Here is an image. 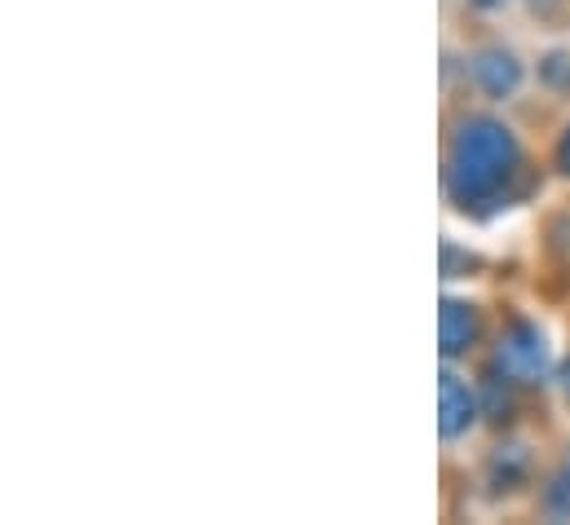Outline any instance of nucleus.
<instances>
[{
    "mask_svg": "<svg viewBox=\"0 0 570 525\" xmlns=\"http://www.w3.org/2000/svg\"><path fill=\"white\" fill-rule=\"evenodd\" d=\"M522 168L518 137L491 116L464 120L451 141V164H446V190L451 199L469 208H491L509 195L513 177Z\"/></svg>",
    "mask_w": 570,
    "mask_h": 525,
    "instance_id": "obj_1",
    "label": "nucleus"
},
{
    "mask_svg": "<svg viewBox=\"0 0 570 525\" xmlns=\"http://www.w3.org/2000/svg\"><path fill=\"white\" fill-rule=\"evenodd\" d=\"M500 363L513 380H540L549 367V345L535 323H513L500 340Z\"/></svg>",
    "mask_w": 570,
    "mask_h": 525,
    "instance_id": "obj_2",
    "label": "nucleus"
},
{
    "mask_svg": "<svg viewBox=\"0 0 570 525\" xmlns=\"http://www.w3.org/2000/svg\"><path fill=\"white\" fill-rule=\"evenodd\" d=\"M482 336V314L469 305V300H442L438 309V345H442V358H460L478 345Z\"/></svg>",
    "mask_w": 570,
    "mask_h": 525,
    "instance_id": "obj_3",
    "label": "nucleus"
},
{
    "mask_svg": "<svg viewBox=\"0 0 570 525\" xmlns=\"http://www.w3.org/2000/svg\"><path fill=\"white\" fill-rule=\"evenodd\" d=\"M473 415H478L473 389H469L455 372H442V376H438V433H442L446 442H455L460 433H469Z\"/></svg>",
    "mask_w": 570,
    "mask_h": 525,
    "instance_id": "obj_4",
    "label": "nucleus"
},
{
    "mask_svg": "<svg viewBox=\"0 0 570 525\" xmlns=\"http://www.w3.org/2000/svg\"><path fill=\"white\" fill-rule=\"evenodd\" d=\"M469 71H473V85L487 98H509L522 85V62L513 53H504V49H482Z\"/></svg>",
    "mask_w": 570,
    "mask_h": 525,
    "instance_id": "obj_5",
    "label": "nucleus"
},
{
    "mask_svg": "<svg viewBox=\"0 0 570 525\" xmlns=\"http://www.w3.org/2000/svg\"><path fill=\"white\" fill-rule=\"evenodd\" d=\"M491 473H495V486H500V491H513V486L527 477V450H522V446H509L504 455H495Z\"/></svg>",
    "mask_w": 570,
    "mask_h": 525,
    "instance_id": "obj_6",
    "label": "nucleus"
},
{
    "mask_svg": "<svg viewBox=\"0 0 570 525\" xmlns=\"http://www.w3.org/2000/svg\"><path fill=\"white\" fill-rule=\"evenodd\" d=\"M544 508H549V517H570V464H562V473L549 482Z\"/></svg>",
    "mask_w": 570,
    "mask_h": 525,
    "instance_id": "obj_7",
    "label": "nucleus"
},
{
    "mask_svg": "<svg viewBox=\"0 0 570 525\" xmlns=\"http://www.w3.org/2000/svg\"><path fill=\"white\" fill-rule=\"evenodd\" d=\"M558 168L570 177V125H567V132H562V141H558Z\"/></svg>",
    "mask_w": 570,
    "mask_h": 525,
    "instance_id": "obj_8",
    "label": "nucleus"
},
{
    "mask_svg": "<svg viewBox=\"0 0 570 525\" xmlns=\"http://www.w3.org/2000/svg\"><path fill=\"white\" fill-rule=\"evenodd\" d=\"M558 385H562V394L570 397V358L562 363V372H558Z\"/></svg>",
    "mask_w": 570,
    "mask_h": 525,
    "instance_id": "obj_9",
    "label": "nucleus"
},
{
    "mask_svg": "<svg viewBox=\"0 0 570 525\" xmlns=\"http://www.w3.org/2000/svg\"><path fill=\"white\" fill-rule=\"evenodd\" d=\"M567 464H570V455H567Z\"/></svg>",
    "mask_w": 570,
    "mask_h": 525,
    "instance_id": "obj_10",
    "label": "nucleus"
}]
</instances>
